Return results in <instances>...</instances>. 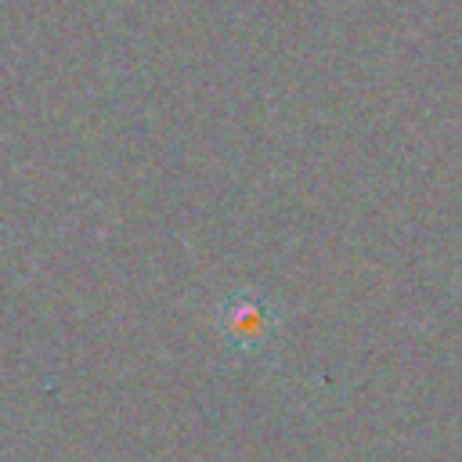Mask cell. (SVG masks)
<instances>
[{"label":"cell","mask_w":462,"mask_h":462,"mask_svg":"<svg viewBox=\"0 0 462 462\" xmlns=\"http://www.w3.org/2000/svg\"><path fill=\"white\" fill-rule=\"evenodd\" d=\"M220 328L235 346H256L271 332V307L263 300H227L220 314Z\"/></svg>","instance_id":"obj_1"}]
</instances>
